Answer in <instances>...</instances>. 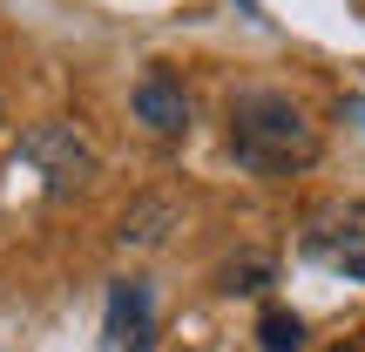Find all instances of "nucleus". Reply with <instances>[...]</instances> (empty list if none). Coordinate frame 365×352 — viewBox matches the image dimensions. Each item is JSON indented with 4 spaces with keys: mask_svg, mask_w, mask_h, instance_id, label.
<instances>
[{
    "mask_svg": "<svg viewBox=\"0 0 365 352\" xmlns=\"http://www.w3.org/2000/svg\"><path fill=\"white\" fill-rule=\"evenodd\" d=\"M230 156L250 176H291L318 156V129L304 122V109L277 89H250L230 102Z\"/></svg>",
    "mask_w": 365,
    "mask_h": 352,
    "instance_id": "nucleus-1",
    "label": "nucleus"
},
{
    "mask_svg": "<svg viewBox=\"0 0 365 352\" xmlns=\"http://www.w3.org/2000/svg\"><path fill=\"white\" fill-rule=\"evenodd\" d=\"M21 163L48 176L54 196H61V190H81V183L95 176V149L81 143V129H75V122H61V116H54V122H34V129L21 136Z\"/></svg>",
    "mask_w": 365,
    "mask_h": 352,
    "instance_id": "nucleus-3",
    "label": "nucleus"
},
{
    "mask_svg": "<svg viewBox=\"0 0 365 352\" xmlns=\"http://www.w3.org/2000/svg\"><path fill=\"white\" fill-rule=\"evenodd\" d=\"M304 258L339 278H365V203H318L304 217Z\"/></svg>",
    "mask_w": 365,
    "mask_h": 352,
    "instance_id": "nucleus-2",
    "label": "nucleus"
},
{
    "mask_svg": "<svg viewBox=\"0 0 365 352\" xmlns=\"http://www.w3.org/2000/svg\"><path fill=\"white\" fill-rule=\"evenodd\" d=\"M135 116H143L156 136H182V129H190V95H182V81L163 75V68L143 75V81H135Z\"/></svg>",
    "mask_w": 365,
    "mask_h": 352,
    "instance_id": "nucleus-5",
    "label": "nucleus"
},
{
    "mask_svg": "<svg viewBox=\"0 0 365 352\" xmlns=\"http://www.w3.org/2000/svg\"><path fill=\"white\" fill-rule=\"evenodd\" d=\"M345 116H352V122H365V102H345Z\"/></svg>",
    "mask_w": 365,
    "mask_h": 352,
    "instance_id": "nucleus-7",
    "label": "nucleus"
},
{
    "mask_svg": "<svg viewBox=\"0 0 365 352\" xmlns=\"http://www.w3.org/2000/svg\"><path fill=\"white\" fill-rule=\"evenodd\" d=\"M156 339V298H149L143 278H122L108 291V326H102V346L108 352H149Z\"/></svg>",
    "mask_w": 365,
    "mask_h": 352,
    "instance_id": "nucleus-4",
    "label": "nucleus"
},
{
    "mask_svg": "<svg viewBox=\"0 0 365 352\" xmlns=\"http://www.w3.org/2000/svg\"><path fill=\"white\" fill-rule=\"evenodd\" d=\"M257 339H264V352H298L304 346V326L291 312H264L257 318Z\"/></svg>",
    "mask_w": 365,
    "mask_h": 352,
    "instance_id": "nucleus-6",
    "label": "nucleus"
}]
</instances>
